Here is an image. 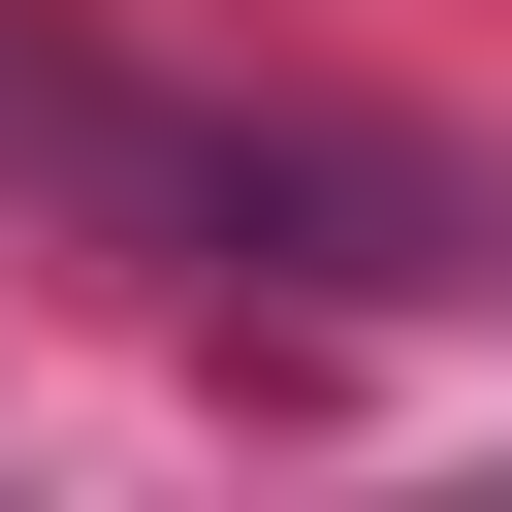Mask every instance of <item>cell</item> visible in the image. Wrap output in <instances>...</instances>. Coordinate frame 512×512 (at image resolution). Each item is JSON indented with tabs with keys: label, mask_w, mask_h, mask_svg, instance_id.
Returning <instances> with one entry per match:
<instances>
[{
	"label": "cell",
	"mask_w": 512,
	"mask_h": 512,
	"mask_svg": "<svg viewBox=\"0 0 512 512\" xmlns=\"http://www.w3.org/2000/svg\"><path fill=\"white\" fill-rule=\"evenodd\" d=\"M0 192L192 288H352V320H512V160L480 128H352V96H192L64 0H0Z\"/></svg>",
	"instance_id": "cell-1"
}]
</instances>
